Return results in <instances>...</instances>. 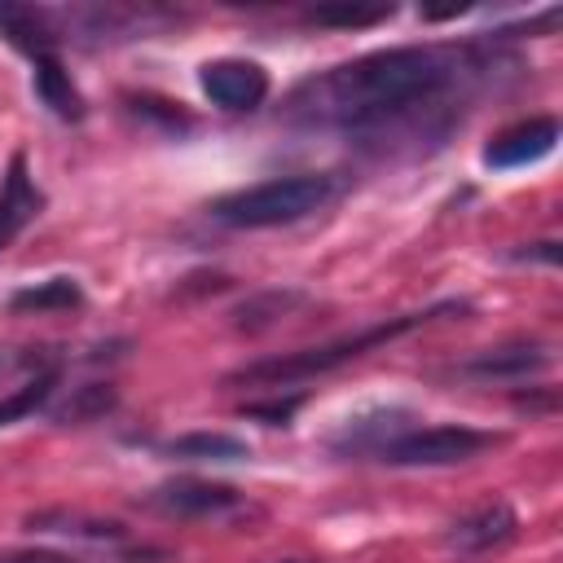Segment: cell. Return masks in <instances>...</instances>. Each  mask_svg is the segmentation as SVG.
Instances as JSON below:
<instances>
[{"label":"cell","instance_id":"obj_8","mask_svg":"<svg viewBox=\"0 0 563 563\" xmlns=\"http://www.w3.org/2000/svg\"><path fill=\"white\" fill-rule=\"evenodd\" d=\"M559 141V123L554 119H528V123H515L506 132H497L484 150V163L488 167H528V163H541Z\"/></svg>","mask_w":563,"mask_h":563},{"label":"cell","instance_id":"obj_16","mask_svg":"<svg viewBox=\"0 0 563 563\" xmlns=\"http://www.w3.org/2000/svg\"><path fill=\"white\" fill-rule=\"evenodd\" d=\"M53 387H57V374L44 369V374H35L26 387H18L13 396H4V400H0V427H9V422H18V418L35 413V409L53 396Z\"/></svg>","mask_w":563,"mask_h":563},{"label":"cell","instance_id":"obj_6","mask_svg":"<svg viewBox=\"0 0 563 563\" xmlns=\"http://www.w3.org/2000/svg\"><path fill=\"white\" fill-rule=\"evenodd\" d=\"M515 532H519V515L506 501H488V506L471 510L466 519H457L444 532V550L457 554V559H479V554L501 550L506 541H515Z\"/></svg>","mask_w":563,"mask_h":563},{"label":"cell","instance_id":"obj_7","mask_svg":"<svg viewBox=\"0 0 563 563\" xmlns=\"http://www.w3.org/2000/svg\"><path fill=\"white\" fill-rule=\"evenodd\" d=\"M150 506L176 519H216V515L242 510V493L229 484H211V479H172L150 493Z\"/></svg>","mask_w":563,"mask_h":563},{"label":"cell","instance_id":"obj_1","mask_svg":"<svg viewBox=\"0 0 563 563\" xmlns=\"http://www.w3.org/2000/svg\"><path fill=\"white\" fill-rule=\"evenodd\" d=\"M475 70V53L457 44H400L378 48L356 62L330 66L308 79L290 97V114L321 128L347 132H383L418 110H435V101Z\"/></svg>","mask_w":563,"mask_h":563},{"label":"cell","instance_id":"obj_14","mask_svg":"<svg viewBox=\"0 0 563 563\" xmlns=\"http://www.w3.org/2000/svg\"><path fill=\"white\" fill-rule=\"evenodd\" d=\"M79 303H84V290L75 277H48V282H35L9 299L13 312H66Z\"/></svg>","mask_w":563,"mask_h":563},{"label":"cell","instance_id":"obj_15","mask_svg":"<svg viewBox=\"0 0 563 563\" xmlns=\"http://www.w3.org/2000/svg\"><path fill=\"white\" fill-rule=\"evenodd\" d=\"M35 532H66V537H92V541H119L123 523L114 519H92V515H75V510H40L26 519Z\"/></svg>","mask_w":563,"mask_h":563},{"label":"cell","instance_id":"obj_18","mask_svg":"<svg viewBox=\"0 0 563 563\" xmlns=\"http://www.w3.org/2000/svg\"><path fill=\"white\" fill-rule=\"evenodd\" d=\"M106 409H114V387L92 383V387H79L75 400H70L66 409H57V418H62V422H84V418H97V413H106Z\"/></svg>","mask_w":563,"mask_h":563},{"label":"cell","instance_id":"obj_11","mask_svg":"<svg viewBox=\"0 0 563 563\" xmlns=\"http://www.w3.org/2000/svg\"><path fill=\"white\" fill-rule=\"evenodd\" d=\"M31 79H35V97H40L57 119H84V97H79L70 70H66L53 53L35 57V75H31Z\"/></svg>","mask_w":563,"mask_h":563},{"label":"cell","instance_id":"obj_10","mask_svg":"<svg viewBox=\"0 0 563 563\" xmlns=\"http://www.w3.org/2000/svg\"><path fill=\"white\" fill-rule=\"evenodd\" d=\"M550 365V352L541 343H506V347H488V352H475L471 361H462L457 369L466 378H479V383H493V378H532Z\"/></svg>","mask_w":563,"mask_h":563},{"label":"cell","instance_id":"obj_4","mask_svg":"<svg viewBox=\"0 0 563 563\" xmlns=\"http://www.w3.org/2000/svg\"><path fill=\"white\" fill-rule=\"evenodd\" d=\"M506 435L497 431H479V427H462V422H440V427H413L391 435L387 444H378V462L387 466H457L479 457L484 449L501 444Z\"/></svg>","mask_w":563,"mask_h":563},{"label":"cell","instance_id":"obj_13","mask_svg":"<svg viewBox=\"0 0 563 563\" xmlns=\"http://www.w3.org/2000/svg\"><path fill=\"white\" fill-rule=\"evenodd\" d=\"M167 457H180V462H238L246 457V440L238 435H224V431H189V435H176L163 444Z\"/></svg>","mask_w":563,"mask_h":563},{"label":"cell","instance_id":"obj_2","mask_svg":"<svg viewBox=\"0 0 563 563\" xmlns=\"http://www.w3.org/2000/svg\"><path fill=\"white\" fill-rule=\"evenodd\" d=\"M449 312H466L462 299H444L435 308H422V312H400V317H387L378 325H365L356 334H343V339H330V343H317V347H299V352H286V356H268V361H251L242 369H233L224 383H246V387H290V383H308V378H321L435 317H449Z\"/></svg>","mask_w":563,"mask_h":563},{"label":"cell","instance_id":"obj_12","mask_svg":"<svg viewBox=\"0 0 563 563\" xmlns=\"http://www.w3.org/2000/svg\"><path fill=\"white\" fill-rule=\"evenodd\" d=\"M0 35H4L13 48L31 53V62L44 57V53H53V44H57L48 18H44L40 9H31V4H0Z\"/></svg>","mask_w":563,"mask_h":563},{"label":"cell","instance_id":"obj_9","mask_svg":"<svg viewBox=\"0 0 563 563\" xmlns=\"http://www.w3.org/2000/svg\"><path fill=\"white\" fill-rule=\"evenodd\" d=\"M40 207H44V194L35 189V180L26 172V158L13 154L9 158V172L0 180V251L13 246V238L40 216Z\"/></svg>","mask_w":563,"mask_h":563},{"label":"cell","instance_id":"obj_17","mask_svg":"<svg viewBox=\"0 0 563 563\" xmlns=\"http://www.w3.org/2000/svg\"><path fill=\"white\" fill-rule=\"evenodd\" d=\"M312 26H374L383 18H391V4H374V9H356V4H321V9H308L303 13Z\"/></svg>","mask_w":563,"mask_h":563},{"label":"cell","instance_id":"obj_20","mask_svg":"<svg viewBox=\"0 0 563 563\" xmlns=\"http://www.w3.org/2000/svg\"><path fill=\"white\" fill-rule=\"evenodd\" d=\"M519 260H541V264H559V242H532L528 251H519Z\"/></svg>","mask_w":563,"mask_h":563},{"label":"cell","instance_id":"obj_5","mask_svg":"<svg viewBox=\"0 0 563 563\" xmlns=\"http://www.w3.org/2000/svg\"><path fill=\"white\" fill-rule=\"evenodd\" d=\"M202 92L220 106V110H255L268 97V75L260 62L246 57H216L202 66Z\"/></svg>","mask_w":563,"mask_h":563},{"label":"cell","instance_id":"obj_19","mask_svg":"<svg viewBox=\"0 0 563 563\" xmlns=\"http://www.w3.org/2000/svg\"><path fill=\"white\" fill-rule=\"evenodd\" d=\"M295 409H299V396H290V400H268V405H246L242 413H251V418H268V422L277 427V422H286Z\"/></svg>","mask_w":563,"mask_h":563},{"label":"cell","instance_id":"obj_3","mask_svg":"<svg viewBox=\"0 0 563 563\" xmlns=\"http://www.w3.org/2000/svg\"><path fill=\"white\" fill-rule=\"evenodd\" d=\"M339 194L334 176L325 172H299V176H273L246 189H233L211 202V220L229 229H273V224H295L312 211H321Z\"/></svg>","mask_w":563,"mask_h":563}]
</instances>
